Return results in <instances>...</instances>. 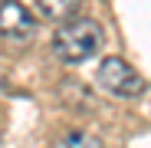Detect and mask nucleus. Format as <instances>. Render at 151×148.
<instances>
[{"instance_id": "1", "label": "nucleus", "mask_w": 151, "mask_h": 148, "mask_svg": "<svg viewBox=\"0 0 151 148\" xmlns=\"http://www.w3.org/2000/svg\"><path fill=\"white\" fill-rule=\"evenodd\" d=\"M105 43V30L89 17H76L53 33V53L63 63H86Z\"/></svg>"}, {"instance_id": "2", "label": "nucleus", "mask_w": 151, "mask_h": 148, "mask_svg": "<svg viewBox=\"0 0 151 148\" xmlns=\"http://www.w3.org/2000/svg\"><path fill=\"white\" fill-rule=\"evenodd\" d=\"M95 79L115 99H138L145 92V76L132 63H125L122 56H105L99 63V69H95Z\"/></svg>"}, {"instance_id": "3", "label": "nucleus", "mask_w": 151, "mask_h": 148, "mask_svg": "<svg viewBox=\"0 0 151 148\" xmlns=\"http://www.w3.org/2000/svg\"><path fill=\"white\" fill-rule=\"evenodd\" d=\"M36 33V17L20 4V0H0V36L23 43Z\"/></svg>"}, {"instance_id": "4", "label": "nucleus", "mask_w": 151, "mask_h": 148, "mask_svg": "<svg viewBox=\"0 0 151 148\" xmlns=\"http://www.w3.org/2000/svg\"><path fill=\"white\" fill-rule=\"evenodd\" d=\"M82 0H36V7L46 20H56V23H69L76 17Z\"/></svg>"}, {"instance_id": "5", "label": "nucleus", "mask_w": 151, "mask_h": 148, "mask_svg": "<svg viewBox=\"0 0 151 148\" xmlns=\"http://www.w3.org/2000/svg\"><path fill=\"white\" fill-rule=\"evenodd\" d=\"M49 148H102V138H95L92 132H66V135H59Z\"/></svg>"}]
</instances>
